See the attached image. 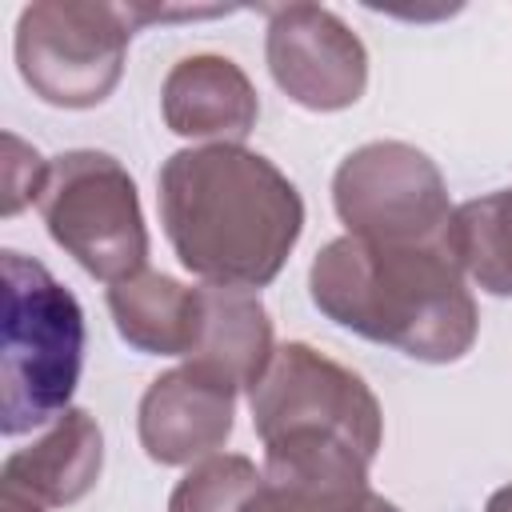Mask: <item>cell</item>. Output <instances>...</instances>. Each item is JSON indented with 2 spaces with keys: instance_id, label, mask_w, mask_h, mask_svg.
Returning a JSON list of instances; mask_svg holds the SVG:
<instances>
[{
  "instance_id": "cell-17",
  "label": "cell",
  "mask_w": 512,
  "mask_h": 512,
  "mask_svg": "<svg viewBox=\"0 0 512 512\" xmlns=\"http://www.w3.org/2000/svg\"><path fill=\"white\" fill-rule=\"evenodd\" d=\"M4 148H8V156H4V216H16L24 204L40 200V188L48 180V160L12 132L4 136Z\"/></svg>"
},
{
  "instance_id": "cell-14",
  "label": "cell",
  "mask_w": 512,
  "mask_h": 512,
  "mask_svg": "<svg viewBox=\"0 0 512 512\" xmlns=\"http://www.w3.org/2000/svg\"><path fill=\"white\" fill-rule=\"evenodd\" d=\"M440 244L476 288L488 296H512V188L452 208Z\"/></svg>"
},
{
  "instance_id": "cell-9",
  "label": "cell",
  "mask_w": 512,
  "mask_h": 512,
  "mask_svg": "<svg viewBox=\"0 0 512 512\" xmlns=\"http://www.w3.org/2000/svg\"><path fill=\"white\" fill-rule=\"evenodd\" d=\"M236 384L220 372L184 360L172 372H160L140 396V448L156 464H200L216 456L236 424Z\"/></svg>"
},
{
  "instance_id": "cell-7",
  "label": "cell",
  "mask_w": 512,
  "mask_h": 512,
  "mask_svg": "<svg viewBox=\"0 0 512 512\" xmlns=\"http://www.w3.org/2000/svg\"><path fill=\"white\" fill-rule=\"evenodd\" d=\"M252 428L268 444L276 436L312 432L336 436L376 460L384 440V416L372 388L332 356L316 352L304 340L276 348L272 364L248 392Z\"/></svg>"
},
{
  "instance_id": "cell-16",
  "label": "cell",
  "mask_w": 512,
  "mask_h": 512,
  "mask_svg": "<svg viewBox=\"0 0 512 512\" xmlns=\"http://www.w3.org/2000/svg\"><path fill=\"white\" fill-rule=\"evenodd\" d=\"M256 512H400L368 476H292L268 480Z\"/></svg>"
},
{
  "instance_id": "cell-6",
  "label": "cell",
  "mask_w": 512,
  "mask_h": 512,
  "mask_svg": "<svg viewBox=\"0 0 512 512\" xmlns=\"http://www.w3.org/2000/svg\"><path fill=\"white\" fill-rule=\"evenodd\" d=\"M332 204L348 236L376 244H440L452 220L440 168L404 140L348 152L332 176Z\"/></svg>"
},
{
  "instance_id": "cell-1",
  "label": "cell",
  "mask_w": 512,
  "mask_h": 512,
  "mask_svg": "<svg viewBox=\"0 0 512 512\" xmlns=\"http://www.w3.org/2000/svg\"><path fill=\"white\" fill-rule=\"evenodd\" d=\"M160 224L176 260L216 288H264L304 232L296 184L244 144L180 148L156 176Z\"/></svg>"
},
{
  "instance_id": "cell-11",
  "label": "cell",
  "mask_w": 512,
  "mask_h": 512,
  "mask_svg": "<svg viewBox=\"0 0 512 512\" xmlns=\"http://www.w3.org/2000/svg\"><path fill=\"white\" fill-rule=\"evenodd\" d=\"M100 464H104L100 424L84 408H68L48 424L40 440L8 452L0 468V484H16L20 492L36 496L44 508H64L96 488Z\"/></svg>"
},
{
  "instance_id": "cell-12",
  "label": "cell",
  "mask_w": 512,
  "mask_h": 512,
  "mask_svg": "<svg viewBox=\"0 0 512 512\" xmlns=\"http://www.w3.org/2000/svg\"><path fill=\"white\" fill-rule=\"evenodd\" d=\"M108 312L124 344L148 356H192L204 332V288H188L164 272H136L108 284Z\"/></svg>"
},
{
  "instance_id": "cell-13",
  "label": "cell",
  "mask_w": 512,
  "mask_h": 512,
  "mask_svg": "<svg viewBox=\"0 0 512 512\" xmlns=\"http://www.w3.org/2000/svg\"><path fill=\"white\" fill-rule=\"evenodd\" d=\"M272 320L256 292L204 284V332L188 360L220 372L236 388H248L272 364Z\"/></svg>"
},
{
  "instance_id": "cell-4",
  "label": "cell",
  "mask_w": 512,
  "mask_h": 512,
  "mask_svg": "<svg viewBox=\"0 0 512 512\" xmlns=\"http://www.w3.org/2000/svg\"><path fill=\"white\" fill-rule=\"evenodd\" d=\"M48 236L96 280L120 284L148 264V228L128 168L96 148H72L48 160L36 200Z\"/></svg>"
},
{
  "instance_id": "cell-5",
  "label": "cell",
  "mask_w": 512,
  "mask_h": 512,
  "mask_svg": "<svg viewBox=\"0 0 512 512\" xmlns=\"http://www.w3.org/2000/svg\"><path fill=\"white\" fill-rule=\"evenodd\" d=\"M132 28V4H28L16 20V68L44 104L96 108L120 84Z\"/></svg>"
},
{
  "instance_id": "cell-15",
  "label": "cell",
  "mask_w": 512,
  "mask_h": 512,
  "mask_svg": "<svg viewBox=\"0 0 512 512\" xmlns=\"http://www.w3.org/2000/svg\"><path fill=\"white\" fill-rule=\"evenodd\" d=\"M264 496V468L248 456L216 452L192 464L168 496V512H256Z\"/></svg>"
},
{
  "instance_id": "cell-19",
  "label": "cell",
  "mask_w": 512,
  "mask_h": 512,
  "mask_svg": "<svg viewBox=\"0 0 512 512\" xmlns=\"http://www.w3.org/2000/svg\"><path fill=\"white\" fill-rule=\"evenodd\" d=\"M484 512H512V484H504V488H496V492L488 496V504H484Z\"/></svg>"
},
{
  "instance_id": "cell-8",
  "label": "cell",
  "mask_w": 512,
  "mask_h": 512,
  "mask_svg": "<svg viewBox=\"0 0 512 512\" xmlns=\"http://www.w3.org/2000/svg\"><path fill=\"white\" fill-rule=\"evenodd\" d=\"M264 60L276 88L308 112L352 108L368 88V52L360 36L320 4L268 8Z\"/></svg>"
},
{
  "instance_id": "cell-10",
  "label": "cell",
  "mask_w": 512,
  "mask_h": 512,
  "mask_svg": "<svg viewBox=\"0 0 512 512\" xmlns=\"http://www.w3.org/2000/svg\"><path fill=\"white\" fill-rule=\"evenodd\" d=\"M164 124L184 140L240 144L260 116L256 88L248 72L228 56H184L172 64L160 88Z\"/></svg>"
},
{
  "instance_id": "cell-2",
  "label": "cell",
  "mask_w": 512,
  "mask_h": 512,
  "mask_svg": "<svg viewBox=\"0 0 512 512\" xmlns=\"http://www.w3.org/2000/svg\"><path fill=\"white\" fill-rule=\"evenodd\" d=\"M308 292L332 324L424 364L460 360L480 328L476 300L444 244L340 236L316 252Z\"/></svg>"
},
{
  "instance_id": "cell-3",
  "label": "cell",
  "mask_w": 512,
  "mask_h": 512,
  "mask_svg": "<svg viewBox=\"0 0 512 512\" xmlns=\"http://www.w3.org/2000/svg\"><path fill=\"white\" fill-rule=\"evenodd\" d=\"M0 328V428L24 436L72 408L84 368V312L40 260L8 248Z\"/></svg>"
},
{
  "instance_id": "cell-18",
  "label": "cell",
  "mask_w": 512,
  "mask_h": 512,
  "mask_svg": "<svg viewBox=\"0 0 512 512\" xmlns=\"http://www.w3.org/2000/svg\"><path fill=\"white\" fill-rule=\"evenodd\" d=\"M0 512H44V504L28 492H20L16 484H0Z\"/></svg>"
}]
</instances>
